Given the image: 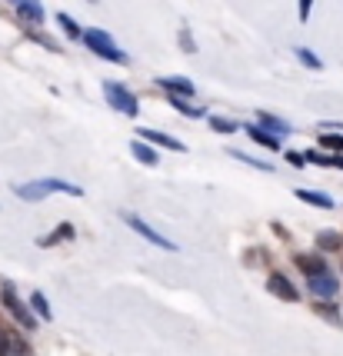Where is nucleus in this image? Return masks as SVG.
<instances>
[{
  "label": "nucleus",
  "instance_id": "9d476101",
  "mask_svg": "<svg viewBox=\"0 0 343 356\" xmlns=\"http://www.w3.org/2000/svg\"><path fill=\"white\" fill-rule=\"evenodd\" d=\"M257 127L266 130V134H273V137H280V134H290V130H294L287 120L273 117V113H266V110H257Z\"/></svg>",
  "mask_w": 343,
  "mask_h": 356
},
{
  "label": "nucleus",
  "instance_id": "bb28decb",
  "mask_svg": "<svg viewBox=\"0 0 343 356\" xmlns=\"http://www.w3.org/2000/svg\"><path fill=\"white\" fill-rule=\"evenodd\" d=\"M313 310L320 313L324 320H330V323H333V326H340V310H337V307H330V303H317Z\"/></svg>",
  "mask_w": 343,
  "mask_h": 356
},
{
  "label": "nucleus",
  "instance_id": "1a4fd4ad",
  "mask_svg": "<svg viewBox=\"0 0 343 356\" xmlns=\"http://www.w3.org/2000/svg\"><path fill=\"white\" fill-rule=\"evenodd\" d=\"M10 3H14V10L24 17L27 24H44V20H47V10H44L40 0H10Z\"/></svg>",
  "mask_w": 343,
  "mask_h": 356
},
{
  "label": "nucleus",
  "instance_id": "ddd939ff",
  "mask_svg": "<svg viewBox=\"0 0 343 356\" xmlns=\"http://www.w3.org/2000/svg\"><path fill=\"white\" fill-rule=\"evenodd\" d=\"M27 343L17 340L14 333H7V330H0V356H27Z\"/></svg>",
  "mask_w": 343,
  "mask_h": 356
},
{
  "label": "nucleus",
  "instance_id": "5701e85b",
  "mask_svg": "<svg viewBox=\"0 0 343 356\" xmlns=\"http://www.w3.org/2000/svg\"><path fill=\"white\" fill-rule=\"evenodd\" d=\"M57 24H61V31L67 33V37H80V33H83L80 31V24L70 14H57Z\"/></svg>",
  "mask_w": 343,
  "mask_h": 356
},
{
  "label": "nucleus",
  "instance_id": "a211bd4d",
  "mask_svg": "<svg viewBox=\"0 0 343 356\" xmlns=\"http://www.w3.org/2000/svg\"><path fill=\"white\" fill-rule=\"evenodd\" d=\"M247 137L253 140V143H260V147H266V150H280L283 143L277 137H273V134H266V130H260V127L257 124H250L247 127Z\"/></svg>",
  "mask_w": 343,
  "mask_h": 356
},
{
  "label": "nucleus",
  "instance_id": "4be33fe9",
  "mask_svg": "<svg viewBox=\"0 0 343 356\" xmlns=\"http://www.w3.org/2000/svg\"><path fill=\"white\" fill-rule=\"evenodd\" d=\"M210 127H214L217 134H237V130H240V124L230 120V117H210Z\"/></svg>",
  "mask_w": 343,
  "mask_h": 356
},
{
  "label": "nucleus",
  "instance_id": "c756f323",
  "mask_svg": "<svg viewBox=\"0 0 343 356\" xmlns=\"http://www.w3.org/2000/svg\"><path fill=\"white\" fill-rule=\"evenodd\" d=\"M180 40H184V47H187V50H193V40H190V33H187V31L180 33Z\"/></svg>",
  "mask_w": 343,
  "mask_h": 356
},
{
  "label": "nucleus",
  "instance_id": "0eeeda50",
  "mask_svg": "<svg viewBox=\"0 0 343 356\" xmlns=\"http://www.w3.org/2000/svg\"><path fill=\"white\" fill-rule=\"evenodd\" d=\"M266 290L277 296V300H283V303H296V300H300L296 286L283 277V273H270V277H266Z\"/></svg>",
  "mask_w": 343,
  "mask_h": 356
},
{
  "label": "nucleus",
  "instance_id": "6ab92c4d",
  "mask_svg": "<svg viewBox=\"0 0 343 356\" xmlns=\"http://www.w3.org/2000/svg\"><path fill=\"white\" fill-rule=\"evenodd\" d=\"M31 313L33 316H40L44 323L54 320V310H50V303H47V296L44 293H31Z\"/></svg>",
  "mask_w": 343,
  "mask_h": 356
},
{
  "label": "nucleus",
  "instance_id": "dca6fc26",
  "mask_svg": "<svg viewBox=\"0 0 343 356\" xmlns=\"http://www.w3.org/2000/svg\"><path fill=\"white\" fill-rule=\"evenodd\" d=\"M63 240H74V227H70V223L54 227L47 236H40V240H37V247H57V243H63Z\"/></svg>",
  "mask_w": 343,
  "mask_h": 356
},
{
  "label": "nucleus",
  "instance_id": "f03ea898",
  "mask_svg": "<svg viewBox=\"0 0 343 356\" xmlns=\"http://www.w3.org/2000/svg\"><path fill=\"white\" fill-rule=\"evenodd\" d=\"M80 40H83V44L90 47V50H94L97 57H104V60H110V63H130V57H127L124 50H120V47L113 44V40H110V33L107 31H83L80 33Z\"/></svg>",
  "mask_w": 343,
  "mask_h": 356
},
{
  "label": "nucleus",
  "instance_id": "f257e3e1",
  "mask_svg": "<svg viewBox=\"0 0 343 356\" xmlns=\"http://www.w3.org/2000/svg\"><path fill=\"white\" fill-rule=\"evenodd\" d=\"M14 193L20 197V200H44L47 193H67V197H83V190H80L77 184H67V180H54V177H47V180H31V184H20L14 186Z\"/></svg>",
  "mask_w": 343,
  "mask_h": 356
},
{
  "label": "nucleus",
  "instance_id": "c85d7f7f",
  "mask_svg": "<svg viewBox=\"0 0 343 356\" xmlns=\"http://www.w3.org/2000/svg\"><path fill=\"white\" fill-rule=\"evenodd\" d=\"M287 163H294L296 170H303V167H307V160H303L300 150H287Z\"/></svg>",
  "mask_w": 343,
  "mask_h": 356
},
{
  "label": "nucleus",
  "instance_id": "f8f14e48",
  "mask_svg": "<svg viewBox=\"0 0 343 356\" xmlns=\"http://www.w3.org/2000/svg\"><path fill=\"white\" fill-rule=\"evenodd\" d=\"M157 83H160L167 93H173V97H193V90H197L187 77H160Z\"/></svg>",
  "mask_w": 343,
  "mask_h": 356
},
{
  "label": "nucleus",
  "instance_id": "2eb2a0df",
  "mask_svg": "<svg viewBox=\"0 0 343 356\" xmlns=\"http://www.w3.org/2000/svg\"><path fill=\"white\" fill-rule=\"evenodd\" d=\"M294 197L296 200H303V203H310V207H320V210H333V197H327V193H317V190H294Z\"/></svg>",
  "mask_w": 343,
  "mask_h": 356
},
{
  "label": "nucleus",
  "instance_id": "b1692460",
  "mask_svg": "<svg viewBox=\"0 0 343 356\" xmlns=\"http://www.w3.org/2000/svg\"><path fill=\"white\" fill-rule=\"evenodd\" d=\"M230 156H237L240 163H247V167H257V170H264V173H270V170H273V163H264V160H257V156L240 154V150H230Z\"/></svg>",
  "mask_w": 343,
  "mask_h": 356
},
{
  "label": "nucleus",
  "instance_id": "4468645a",
  "mask_svg": "<svg viewBox=\"0 0 343 356\" xmlns=\"http://www.w3.org/2000/svg\"><path fill=\"white\" fill-rule=\"evenodd\" d=\"M307 163H317V167H337L343 170V154H324V150H307L303 154Z\"/></svg>",
  "mask_w": 343,
  "mask_h": 356
},
{
  "label": "nucleus",
  "instance_id": "393cba45",
  "mask_svg": "<svg viewBox=\"0 0 343 356\" xmlns=\"http://www.w3.org/2000/svg\"><path fill=\"white\" fill-rule=\"evenodd\" d=\"M296 57H300V63H307V67H313V70H320V67H324V60L313 54L310 47H296Z\"/></svg>",
  "mask_w": 343,
  "mask_h": 356
},
{
  "label": "nucleus",
  "instance_id": "f3484780",
  "mask_svg": "<svg viewBox=\"0 0 343 356\" xmlns=\"http://www.w3.org/2000/svg\"><path fill=\"white\" fill-rule=\"evenodd\" d=\"M130 154H134V160H141L143 167H157V150L150 147V143L134 140V143H130Z\"/></svg>",
  "mask_w": 343,
  "mask_h": 356
},
{
  "label": "nucleus",
  "instance_id": "aec40b11",
  "mask_svg": "<svg viewBox=\"0 0 343 356\" xmlns=\"http://www.w3.org/2000/svg\"><path fill=\"white\" fill-rule=\"evenodd\" d=\"M317 247L327 250V253H333V250L343 247V236L337 230H320V233H317Z\"/></svg>",
  "mask_w": 343,
  "mask_h": 356
},
{
  "label": "nucleus",
  "instance_id": "412c9836",
  "mask_svg": "<svg viewBox=\"0 0 343 356\" xmlns=\"http://www.w3.org/2000/svg\"><path fill=\"white\" fill-rule=\"evenodd\" d=\"M320 147H324V150H330V154H343V137L320 130Z\"/></svg>",
  "mask_w": 343,
  "mask_h": 356
},
{
  "label": "nucleus",
  "instance_id": "a878e982",
  "mask_svg": "<svg viewBox=\"0 0 343 356\" xmlns=\"http://www.w3.org/2000/svg\"><path fill=\"white\" fill-rule=\"evenodd\" d=\"M167 97H170V104L177 110H180V113H184V117H203V110H197V107H190L187 100H184V97H173V93H167Z\"/></svg>",
  "mask_w": 343,
  "mask_h": 356
},
{
  "label": "nucleus",
  "instance_id": "cd10ccee",
  "mask_svg": "<svg viewBox=\"0 0 343 356\" xmlns=\"http://www.w3.org/2000/svg\"><path fill=\"white\" fill-rule=\"evenodd\" d=\"M310 7H313V0H300V3H296V17H300V24H307V20H310Z\"/></svg>",
  "mask_w": 343,
  "mask_h": 356
},
{
  "label": "nucleus",
  "instance_id": "7ed1b4c3",
  "mask_svg": "<svg viewBox=\"0 0 343 356\" xmlns=\"http://www.w3.org/2000/svg\"><path fill=\"white\" fill-rule=\"evenodd\" d=\"M104 97H107L110 107L117 113H124V117H137L141 113V100L127 90L124 83H117V80H104Z\"/></svg>",
  "mask_w": 343,
  "mask_h": 356
},
{
  "label": "nucleus",
  "instance_id": "20e7f679",
  "mask_svg": "<svg viewBox=\"0 0 343 356\" xmlns=\"http://www.w3.org/2000/svg\"><path fill=\"white\" fill-rule=\"evenodd\" d=\"M0 303L7 307V313H10V316H14L24 330H37V326H40V323H37V316L31 313V307L17 296V290L10 286V283H3V290H0Z\"/></svg>",
  "mask_w": 343,
  "mask_h": 356
},
{
  "label": "nucleus",
  "instance_id": "423d86ee",
  "mask_svg": "<svg viewBox=\"0 0 343 356\" xmlns=\"http://www.w3.org/2000/svg\"><path fill=\"white\" fill-rule=\"evenodd\" d=\"M124 223L127 227H130V230H137L143 236V240H147V243H154V247H160V250H177V243H170V240H167V236H163V233H157L154 227H150V223H143L141 217H134V213H124Z\"/></svg>",
  "mask_w": 343,
  "mask_h": 356
},
{
  "label": "nucleus",
  "instance_id": "6e6552de",
  "mask_svg": "<svg viewBox=\"0 0 343 356\" xmlns=\"http://www.w3.org/2000/svg\"><path fill=\"white\" fill-rule=\"evenodd\" d=\"M137 137H143V143H150V147H163V150H177V154H184V150H187L177 137H167V134L150 130V127H141V130H137Z\"/></svg>",
  "mask_w": 343,
  "mask_h": 356
},
{
  "label": "nucleus",
  "instance_id": "9b49d317",
  "mask_svg": "<svg viewBox=\"0 0 343 356\" xmlns=\"http://www.w3.org/2000/svg\"><path fill=\"white\" fill-rule=\"evenodd\" d=\"M294 264L300 266L307 277H317V273H327V270H330V266L324 264V257H317V253H296Z\"/></svg>",
  "mask_w": 343,
  "mask_h": 356
},
{
  "label": "nucleus",
  "instance_id": "39448f33",
  "mask_svg": "<svg viewBox=\"0 0 343 356\" xmlns=\"http://www.w3.org/2000/svg\"><path fill=\"white\" fill-rule=\"evenodd\" d=\"M307 290H310L320 303H333V300H337V290H340V283H337V277L327 270V273L307 277Z\"/></svg>",
  "mask_w": 343,
  "mask_h": 356
}]
</instances>
